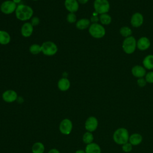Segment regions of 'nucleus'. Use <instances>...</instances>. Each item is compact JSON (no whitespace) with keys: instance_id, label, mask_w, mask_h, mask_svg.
<instances>
[{"instance_id":"nucleus-1","label":"nucleus","mask_w":153,"mask_h":153,"mask_svg":"<svg viewBox=\"0 0 153 153\" xmlns=\"http://www.w3.org/2000/svg\"><path fill=\"white\" fill-rule=\"evenodd\" d=\"M33 10L29 5L23 4L17 5L15 15L18 20L23 22L30 20L33 17Z\"/></svg>"},{"instance_id":"nucleus-2","label":"nucleus","mask_w":153,"mask_h":153,"mask_svg":"<svg viewBox=\"0 0 153 153\" xmlns=\"http://www.w3.org/2000/svg\"><path fill=\"white\" fill-rule=\"evenodd\" d=\"M129 133L125 128H118L113 134V140L118 145H123L128 142Z\"/></svg>"},{"instance_id":"nucleus-3","label":"nucleus","mask_w":153,"mask_h":153,"mask_svg":"<svg viewBox=\"0 0 153 153\" xmlns=\"http://www.w3.org/2000/svg\"><path fill=\"white\" fill-rule=\"evenodd\" d=\"M88 32L92 37L99 39L103 38L105 35L106 30L102 25L97 23L90 25L88 27Z\"/></svg>"},{"instance_id":"nucleus-4","label":"nucleus","mask_w":153,"mask_h":153,"mask_svg":"<svg viewBox=\"0 0 153 153\" xmlns=\"http://www.w3.org/2000/svg\"><path fill=\"white\" fill-rule=\"evenodd\" d=\"M137 47V41L133 36L125 38L122 44L123 51L127 54H132Z\"/></svg>"},{"instance_id":"nucleus-5","label":"nucleus","mask_w":153,"mask_h":153,"mask_svg":"<svg viewBox=\"0 0 153 153\" xmlns=\"http://www.w3.org/2000/svg\"><path fill=\"white\" fill-rule=\"evenodd\" d=\"M57 51L58 47L53 41H45L41 45V52L47 56H53L57 53Z\"/></svg>"},{"instance_id":"nucleus-6","label":"nucleus","mask_w":153,"mask_h":153,"mask_svg":"<svg viewBox=\"0 0 153 153\" xmlns=\"http://www.w3.org/2000/svg\"><path fill=\"white\" fill-rule=\"evenodd\" d=\"M93 7L95 12L102 14L107 13L110 9V4L108 0H94Z\"/></svg>"},{"instance_id":"nucleus-7","label":"nucleus","mask_w":153,"mask_h":153,"mask_svg":"<svg viewBox=\"0 0 153 153\" xmlns=\"http://www.w3.org/2000/svg\"><path fill=\"white\" fill-rule=\"evenodd\" d=\"M17 5L12 0H6L1 4V11L5 14H11L15 13Z\"/></svg>"},{"instance_id":"nucleus-8","label":"nucleus","mask_w":153,"mask_h":153,"mask_svg":"<svg viewBox=\"0 0 153 153\" xmlns=\"http://www.w3.org/2000/svg\"><path fill=\"white\" fill-rule=\"evenodd\" d=\"M59 131L64 135H69L73 128V124L72 121L69 118L63 119L59 124Z\"/></svg>"},{"instance_id":"nucleus-9","label":"nucleus","mask_w":153,"mask_h":153,"mask_svg":"<svg viewBox=\"0 0 153 153\" xmlns=\"http://www.w3.org/2000/svg\"><path fill=\"white\" fill-rule=\"evenodd\" d=\"M98 120L94 116H90L87 118L84 124V127L87 131L93 132L98 127Z\"/></svg>"},{"instance_id":"nucleus-10","label":"nucleus","mask_w":153,"mask_h":153,"mask_svg":"<svg viewBox=\"0 0 153 153\" xmlns=\"http://www.w3.org/2000/svg\"><path fill=\"white\" fill-rule=\"evenodd\" d=\"M18 94L17 92L13 90H7L2 94V100L7 103H13L17 100Z\"/></svg>"},{"instance_id":"nucleus-11","label":"nucleus","mask_w":153,"mask_h":153,"mask_svg":"<svg viewBox=\"0 0 153 153\" xmlns=\"http://www.w3.org/2000/svg\"><path fill=\"white\" fill-rule=\"evenodd\" d=\"M33 32V26L30 22H25L21 27V34L25 38L30 37Z\"/></svg>"},{"instance_id":"nucleus-12","label":"nucleus","mask_w":153,"mask_h":153,"mask_svg":"<svg viewBox=\"0 0 153 153\" xmlns=\"http://www.w3.org/2000/svg\"><path fill=\"white\" fill-rule=\"evenodd\" d=\"M130 23L131 26L134 27H140L143 23V17L142 14L139 12L134 13L131 17Z\"/></svg>"},{"instance_id":"nucleus-13","label":"nucleus","mask_w":153,"mask_h":153,"mask_svg":"<svg viewBox=\"0 0 153 153\" xmlns=\"http://www.w3.org/2000/svg\"><path fill=\"white\" fill-rule=\"evenodd\" d=\"M65 7L69 13H75L79 9V3L77 0H65Z\"/></svg>"},{"instance_id":"nucleus-14","label":"nucleus","mask_w":153,"mask_h":153,"mask_svg":"<svg viewBox=\"0 0 153 153\" xmlns=\"http://www.w3.org/2000/svg\"><path fill=\"white\" fill-rule=\"evenodd\" d=\"M150 45V41L147 37H141L137 41V48L140 51H145L147 50L149 48Z\"/></svg>"},{"instance_id":"nucleus-15","label":"nucleus","mask_w":153,"mask_h":153,"mask_svg":"<svg viewBox=\"0 0 153 153\" xmlns=\"http://www.w3.org/2000/svg\"><path fill=\"white\" fill-rule=\"evenodd\" d=\"M132 75L136 78H142L145 76L146 72L145 68L140 65H135L131 69Z\"/></svg>"},{"instance_id":"nucleus-16","label":"nucleus","mask_w":153,"mask_h":153,"mask_svg":"<svg viewBox=\"0 0 153 153\" xmlns=\"http://www.w3.org/2000/svg\"><path fill=\"white\" fill-rule=\"evenodd\" d=\"M71 87V82L66 77L60 78L57 82V87L62 91H66L69 89Z\"/></svg>"},{"instance_id":"nucleus-17","label":"nucleus","mask_w":153,"mask_h":153,"mask_svg":"<svg viewBox=\"0 0 153 153\" xmlns=\"http://www.w3.org/2000/svg\"><path fill=\"white\" fill-rule=\"evenodd\" d=\"M84 150L85 153H101V148L100 146L94 142L86 145Z\"/></svg>"},{"instance_id":"nucleus-18","label":"nucleus","mask_w":153,"mask_h":153,"mask_svg":"<svg viewBox=\"0 0 153 153\" xmlns=\"http://www.w3.org/2000/svg\"><path fill=\"white\" fill-rule=\"evenodd\" d=\"M90 20L87 18H82L76 21L75 23V26L79 30H84L88 28L90 26Z\"/></svg>"},{"instance_id":"nucleus-19","label":"nucleus","mask_w":153,"mask_h":153,"mask_svg":"<svg viewBox=\"0 0 153 153\" xmlns=\"http://www.w3.org/2000/svg\"><path fill=\"white\" fill-rule=\"evenodd\" d=\"M142 136L139 133H133L129 136V142L134 146L139 145L142 142Z\"/></svg>"},{"instance_id":"nucleus-20","label":"nucleus","mask_w":153,"mask_h":153,"mask_svg":"<svg viewBox=\"0 0 153 153\" xmlns=\"http://www.w3.org/2000/svg\"><path fill=\"white\" fill-rule=\"evenodd\" d=\"M11 41L10 35L5 30H0V44L7 45Z\"/></svg>"},{"instance_id":"nucleus-21","label":"nucleus","mask_w":153,"mask_h":153,"mask_svg":"<svg viewBox=\"0 0 153 153\" xmlns=\"http://www.w3.org/2000/svg\"><path fill=\"white\" fill-rule=\"evenodd\" d=\"M143 67L146 69H153V54L147 55L143 60L142 62Z\"/></svg>"},{"instance_id":"nucleus-22","label":"nucleus","mask_w":153,"mask_h":153,"mask_svg":"<svg viewBox=\"0 0 153 153\" xmlns=\"http://www.w3.org/2000/svg\"><path fill=\"white\" fill-rule=\"evenodd\" d=\"M31 151L32 153H44L45 146L42 142H36L32 145Z\"/></svg>"},{"instance_id":"nucleus-23","label":"nucleus","mask_w":153,"mask_h":153,"mask_svg":"<svg viewBox=\"0 0 153 153\" xmlns=\"http://www.w3.org/2000/svg\"><path fill=\"white\" fill-rule=\"evenodd\" d=\"M82 142L88 145L89 143H91L92 142H93V140H94V136L93 134H92L91 132H89V131H86L85 133H84V134L82 136Z\"/></svg>"},{"instance_id":"nucleus-24","label":"nucleus","mask_w":153,"mask_h":153,"mask_svg":"<svg viewBox=\"0 0 153 153\" xmlns=\"http://www.w3.org/2000/svg\"><path fill=\"white\" fill-rule=\"evenodd\" d=\"M99 21L102 25H108L111 23L112 19L110 15L107 13L100 14L99 16Z\"/></svg>"},{"instance_id":"nucleus-25","label":"nucleus","mask_w":153,"mask_h":153,"mask_svg":"<svg viewBox=\"0 0 153 153\" xmlns=\"http://www.w3.org/2000/svg\"><path fill=\"white\" fill-rule=\"evenodd\" d=\"M29 50L32 54H38L41 52V45L38 44H33L29 47Z\"/></svg>"},{"instance_id":"nucleus-26","label":"nucleus","mask_w":153,"mask_h":153,"mask_svg":"<svg viewBox=\"0 0 153 153\" xmlns=\"http://www.w3.org/2000/svg\"><path fill=\"white\" fill-rule=\"evenodd\" d=\"M120 33L121 35L124 38L128 37L131 36L132 33L131 29L128 26H123L120 29Z\"/></svg>"},{"instance_id":"nucleus-27","label":"nucleus","mask_w":153,"mask_h":153,"mask_svg":"<svg viewBox=\"0 0 153 153\" xmlns=\"http://www.w3.org/2000/svg\"><path fill=\"white\" fill-rule=\"evenodd\" d=\"M66 20L69 23L76 22V16L74 13H69L66 16Z\"/></svg>"},{"instance_id":"nucleus-28","label":"nucleus","mask_w":153,"mask_h":153,"mask_svg":"<svg viewBox=\"0 0 153 153\" xmlns=\"http://www.w3.org/2000/svg\"><path fill=\"white\" fill-rule=\"evenodd\" d=\"M132 145L130 142H127L122 145V149L125 152H129L132 150Z\"/></svg>"},{"instance_id":"nucleus-29","label":"nucleus","mask_w":153,"mask_h":153,"mask_svg":"<svg viewBox=\"0 0 153 153\" xmlns=\"http://www.w3.org/2000/svg\"><path fill=\"white\" fill-rule=\"evenodd\" d=\"M145 79L148 83H153V71H150L146 74Z\"/></svg>"},{"instance_id":"nucleus-30","label":"nucleus","mask_w":153,"mask_h":153,"mask_svg":"<svg viewBox=\"0 0 153 153\" xmlns=\"http://www.w3.org/2000/svg\"><path fill=\"white\" fill-rule=\"evenodd\" d=\"M30 23L32 25V26H38L39 23H40V19L37 16H34L32 17L30 19Z\"/></svg>"},{"instance_id":"nucleus-31","label":"nucleus","mask_w":153,"mask_h":153,"mask_svg":"<svg viewBox=\"0 0 153 153\" xmlns=\"http://www.w3.org/2000/svg\"><path fill=\"white\" fill-rule=\"evenodd\" d=\"M97 13L96 12L94 11V13H93L92 16H91L90 18V22H91L92 23H98V22L99 21V17L97 16Z\"/></svg>"},{"instance_id":"nucleus-32","label":"nucleus","mask_w":153,"mask_h":153,"mask_svg":"<svg viewBox=\"0 0 153 153\" xmlns=\"http://www.w3.org/2000/svg\"><path fill=\"white\" fill-rule=\"evenodd\" d=\"M146 82H146L145 78H143V77L139 78L137 80V84L140 87H145L146 85Z\"/></svg>"},{"instance_id":"nucleus-33","label":"nucleus","mask_w":153,"mask_h":153,"mask_svg":"<svg viewBox=\"0 0 153 153\" xmlns=\"http://www.w3.org/2000/svg\"><path fill=\"white\" fill-rule=\"evenodd\" d=\"M48 153H60V151L56 149V148H52L51 149H50L48 152Z\"/></svg>"},{"instance_id":"nucleus-34","label":"nucleus","mask_w":153,"mask_h":153,"mask_svg":"<svg viewBox=\"0 0 153 153\" xmlns=\"http://www.w3.org/2000/svg\"><path fill=\"white\" fill-rule=\"evenodd\" d=\"M78 3L79 4H85L88 2V0H77Z\"/></svg>"},{"instance_id":"nucleus-35","label":"nucleus","mask_w":153,"mask_h":153,"mask_svg":"<svg viewBox=\"0 0 153 153\" xmlns=\"http://www.w3.org/2000/svg\"><path fill=\"white\" fill-rule=\"evenodd\" d=\"M16 101H17L19 103H22L24 102V99H23V98L22 97H19L18 96V98H17Z\"/></svg>"},{"instance_id":"nucleus-36","label":"nucleus","mask_w":153,"mask_h":153,"mask_svg":"<svg viewBox=\"0 0 153 153\" xmlns=\"http://www.w3.org/2000/svg\"><path fill=\"white\" fill-rule=\"evenodd\" d=\"M75 153H85V151L84 149H78L75 151Z\"/></svg>"},{"instance_id":"nucleus-37","label":"nucleus","mask_w":153,"mask_h":153,"mask_svg":"<svg viewBox=\"0 0 153 153\" xmlns=\"http://www.w3.org/2000/svg\"><path fill=\"white\" fill-rule=\"evenodd\" d=\"M16 5L20 4V2H22V0H12Z\"/></svg>"},{"instance_id":"nucleus-38","label":"nucleus","mask_w":153,"mask_h":153,"mask_svg":"<svg viewBox=\"0 0 153 153\" xmlns=\"http://www.w3.org/2000/svg\"><path fill=\"white\" fill-rule=\"evenodd\" d=\"M32 1H38V0H32Z\"/></svg>"},{"instance_id":"nucleus-39","label":"nucleus","mask_w":153,"mask_h":153,"mask_svg":"<svg viewBox=\"0 0 153 153\" xmlns=\"http://www.w3.org/2000/svg\"><path fill=\"white\" fill-rule=\"evenodd\" d=\"M0 8H1V5H0ZM0 11H1V10H0Z\"/></svg>"}]
</instances>
